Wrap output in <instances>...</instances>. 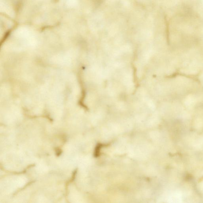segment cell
Returning <instances> with one entry per match:
<instances>
[{
  "instance_id": "6da1fadb",
  "label": "cell",
  "mask_w": 203,
  "mask_h": 203,
  "mask_svg": "<svg viewBox=\"0 0 203 203\" xmlns=\"http://www.w3.org/2000/svg\"><path fill=\"white\" fill-rule=\"evenodd\" d=\"M109 144L105 143H98L94 149V156L96 158H98L100 156L101 150L104 147L109 146Z\"/></svg>"
}]
</instances>
